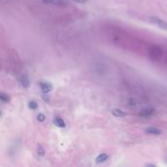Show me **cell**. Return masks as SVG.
I'll use <instances>...</instances> for the list:
<instances>
[{"label":"cell","instance_id":"obj_1","mask_svg":"<svg viewBox=\"0 0 167 167\" xmlns=\"http://www.w3.org/2000/svg\"><path fill=\"white\" fill-rule=\"evenodd\" d=\"M151 22H153L154 25H156L158 27H160L161 29H164V30H167V22H164L163 20L159 19L157 17H151L150 18Z\"/></svg>","mask_w":167,"mask_h":167},{"label":"cell","instance_id":"obj_2","mask_svg":"<svg viewBox=\"0 0 167 167\" xmlns=\"http://www.w3.org/2000/svg\"><path fill=\"white\" fill-rule=\"evenodd\" d=\"M40 87H41V90L43 93H49L50 91H52L53 86L50 84V83L47 82H40Z\"/></svg>","mask_w":167,"mask_h":167},{"label":"cell","instance_id":"obj_3","mask_svg":"<svg viewBox=\"0 0 167 167\" xmlns=\"http://www.w3.org/2000/svg\"><path fill=\"white\" fill-rule=\"evenodd\" d=\"M145 131L148 134H151V135H160L161 134V131L155 127H148L145 129Z\"/></svg>","mask_w":167,"mask_h":167},{"label":"cell","instance_id":"obj_4","mask_svg":"<svg viewBox=\"0 0 167 167\" xmlns=\"http://www.w3.org/2000/svg\"><path fill=\"white\" fill-rule=\"evenodd\" d=\"M153 111H154L153 108H145V110L140 111V115L141 116H145V117H147V116H151V115H153Z\"/></svg>","mask_w":167,"mask_h":167},{"label":"cell","instance_id":"obj_5","mask_svg":"<svg viewBox=\"0 0 167 167\" xmlns=\"http://www.w3.org/2000/svg\"><path fill=\"white\" fill-rule=\"evenodd\" d=\"M111 113L112 115H115V117H124L126 115V112L122 111L121 110H118V108H115V110H111Z\"/></svg>","mask_w":167,"mask_h":167},{"label":"cell","instance_id":"obj_6","mask_svg":"<svg viewBox=\"0 0 167 167\" xmlns=\"http://www.w3.org/2000/svg\"><path fill=\"white\" fill-rule=\"evenodd\" d=\"M108 154L107 153H102V154H100L97 158H96V162L97 163H103V162H105L106 160H108Z\"/></svg>","mask_w":167,"mask_h":167},{"label":"cell","instance_id":"obj_7","mask_svg":"<svg viewBox=\"0 0 167 167\" xmlns=\"http://www.w3.org/2000/svg\"><path fill=\"white\" fill-rule=\"evenodd\" d=\"M54 124L56 126H58V127H60V128H65V121L63 120L62 118H60V117L55 118V119H54Z\"/></svg>","mask_w":167,"mask_h":167},{"label":"cell","instance_id":"obj_8","mask_svg":"<svg viewBox=\"0 0 167 167\" xmlns=\"http://www.w3.org/2000/svg\"><path fill=\"white\" fill-rule=\"evenodd\" d=\"M42 1L46 4H55V5H60V6H63L64 3H65V2L62 1V0H42Z\"/></svg>","mask_w":167,"mask_h":167},{"label":"cell","instance_id":"obj_9","mask_svg":"<svg viewBox=\"0 0 167 167\" xmlns=\"http://www.w3.org/2000/svg\"><path fill=\"white\" fill-rule=\"evenodd\" d=\"M22 84L25 88H29V78H27V76H26V75H24V76L22 77Z\"/></svg>","mask_w":167,"mask_h":167},{"label":"cell","instance_id":"obj_10","mask_svg":"<svg viewBox=\"0 0 167 167\" xmlns=\"http://www.w3.org/2000/svg\"><path fill=\"white\" fill-rule=\"evenodd\" d=\"M0 100L3 101L4 103H8V102H10V98H9V96L7 95V94H5V93H2V92H0Z\"/></svg>","mask_w":167,"mask_h":167},{"label":"cell","instance_id":"obj_11","mask_svg":"<svg viewBox=\"0 0 167 167\" xmlns=\"http://www.w3.org/2000/svg\"><path fill=\"white\" fill-rule=\"evenodd\" d=\"M29 108L30 110H36V108H38V105H37V103L34 102V101H30L29 103Z\"/></svg>","mask_w":167,"mask_h":167},{"label":"cell","instance_id":"obj_12","mask_svg":"<svg viewBox=\"0 0 167 167\" xmlns=\"http://www.w3.org/2000/svg\"><path fill=\"white\" fill-rule=\"evenodd\" d=\"M37 151H37V153H38V154H39L40 156H43V155H44V154H45L44 149H43L40 145H38V147H37Z\"/></svg>","mask_w":167,"mask_h":167},{"label":"cell","instance_id":"obj_13","mask_svg":"<svg viewBox=\"0 0 167 167\" xmlns=\"http://www.w3.org/2000/svg\"><path fill=\"white\" fill-rule=\"evenodd\" d=\"M37 119H38V121H40V122H43V121L45 120V115H43V113H39V115H37Z\"/></svg>","mask_w":167,"mask_h":167},{"label":"cell","instance_id":"obj_14","mask_svg":"<svg viewBox=\"0 0 167 167\" xmlns=\"http://www.w3.org/2000/svg\"><path fill=\"white\" fill-rule=\"evenodd\" d=\"M73 1L77 2V3H80V4H84L87 2V0H73Z\"/></svg>","mask_w":167,"mask_h":167},{"label":"cell","instance_id":"obj_15","mask_svg":"<svg viewBox=\"0 0 167 167\" xmlns=\"http://www.w3.org/2000/svg\"><path fill=\"white\" fill-rule=\"evenodd\" d=\"M43 99H44L45 102H48V103H49V98H48V96H43Z\"/></svg>","mask_w":167,"mask_h":167},{"label":"cell","instance_id":"obj_16","mask_svg":"<svg viewBox=\"0 0 167 167\" xmlns=\"http://www.w3.org/2000/svg\"><path fill=\"white\" fill-rule=\"evenodd\" d=\"M0 115H1V111H0Z\"/></svg>","mask_w":167,"mask_h":167}]
</instances>
